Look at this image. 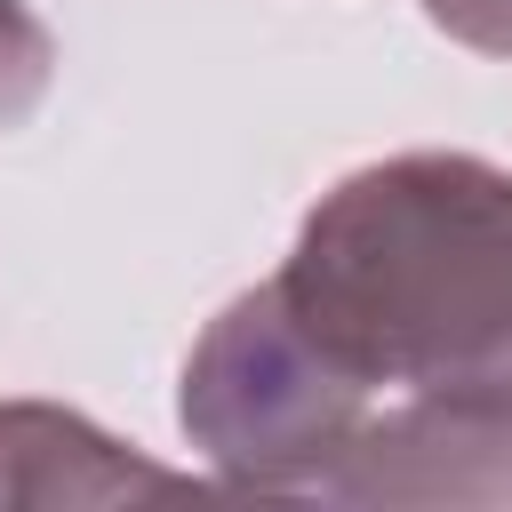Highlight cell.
<instances>
[{
	"label": "cell",
	"instance_id": "6da1fadb",
	"mask_svg": "<svg viewBox=\"0 0 512 512\" xmlns=\"http://www.w3.org/2000/svg\"><path fill=\"white\" fill-rule=\"evenodd\" d=\"M272 280L368 392L512 408V168L368 160L312 200Z\"/></svg>",
	"mask_w": 512,
	"mask_h": 512
},
{
	"label": "cell",
	"instance_id": "7a4b0ae2",
	"mask_svg": "<svg viewBox=\"0 0 512 512\" xmlns=\"http://www.w3.org/2000/svg\"><path fill=\"white\" fill-rule=\"evenodd\" d=\"M368 408L376 392L288 312L280 280L240 288L200 328L176 384L184 440L216 464V480L264 496H312Z\"/></svg>",
	"mask_w": 512,
	"mask_h": 512
},
{
	"label": "cell",
	"instance_id": "3957f363",
	"mask_svg": "<svg viewBox=\"0 0 512 512\" xmlns=\"http://www.w3.org/2000/svg\"><path fill=\"white\" fill-rule=\"evenodd\" d=\"M320 504H512V408L480 400H392L368 408Z\"/></svg>",
	"mask_w": 512,
	"mask_h": 512
},
{
	"label": "cell",
	"instance_id": "277c9868",
	"mask_svg": "<svg viewBox=\"0 0 512 512\" xmlns=\"http://www.w3.org/2000/svg\"><path fill=\"white\" fill-rule=\"evenodd\" d=\"M184 472L136 456L104 424L56 400H0V512H56V504H128L176 496Z\"/></svg>",
	"mask_w": 512,
	"mask_h": 512
},
{
	"label": "cell",
	"instance_id": "5b68a950",
	"mask_svg": "<svg viewBox=\"0 0 512 512\" xmlns=\"http://www.w3.org/2000/svg\"><path fill=\"white\" fill-rule=\"evenodd\" d=\"M56 80V40L24 0H0V128H24Z\"/></svg>",
	"mask_w": 512,
	"mask_h": 512
},
{
	"label": "cell",
	"instance_id": "8992f818",
	"mask_svg": "<svg viewBox=\"0 0 512 512\" xmlns=\"http://www.w3.org/2000/svg\"><path fill=\"white\" fill-rule=\"evenodd\" d=\"M424 16L472 56H512V0H424Z\"/></svg>",
	"mask_w": 512,
	"mask_h": 512
}]
</instances>
